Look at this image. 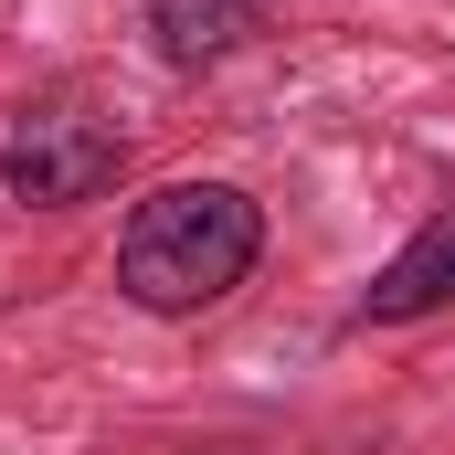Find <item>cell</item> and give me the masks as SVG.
Returning a JSON list of instances; mask_svg holds the SVG:
<instances>
[{
    "mask_svg": "<svg viewBox=\"0 0 455 455\" xmlns=\"http://www.w3.org/2000/svg\"><path fill=\"white\" fill-rule=\"evenodd\" d=\"M254 254H265V202L254 191H233V180H170L116 233V297L148 307V318H202V307H223L254 275Z\"/></svg>",
    "mask_w": 455,
    "mask_h": 455,
    "instance_id": "1",
    "label": "cell"
},
{
    "mask_svg": "<svg viewBox=\"0 0 455 455\" xmlns=\"http://www.w3.org/2000/svg\"><path fill=\"white\" fill-rule=\"evenodd\" d=\"M116 170H127V127L96 116L85 96H43L0 138V191L21 212H85V202L116 191Z\"/></svg>",
    "mask_w": 455,
    "mask_h": 455,
    "instance_id": "2",
    "label": "cell"
},
{
    "mask_svg": "<svg viewBox=\"0 0 455 455\" xmlns=\"http://www.w3.org/2000/svg\"><path fill=\"white\" fill-rule=\"evenodd\" d=\"M435 307H455V212H435V223L360 286V318H371V329H413V318H435Z\"/></svg>",
    "mask_w": 455,
    "mask_h": 455,
    "instance_id": "3",
    "label": "cell"
},
{
    "mask_svg": "<svg viewBox=\"0 0 455 455\" xmlns=\"http://www.w3.org/2000/svg\"><path fill=\"white\" fill-rule=\"evenodd\" d=\"M265 32V0H148V53L170 75H212Z\"/></svg>",
    "mask_w": 455,
    "mask_h": 455,
    "instance_id": "4",
    "label": "cell"
}]
</instances>
